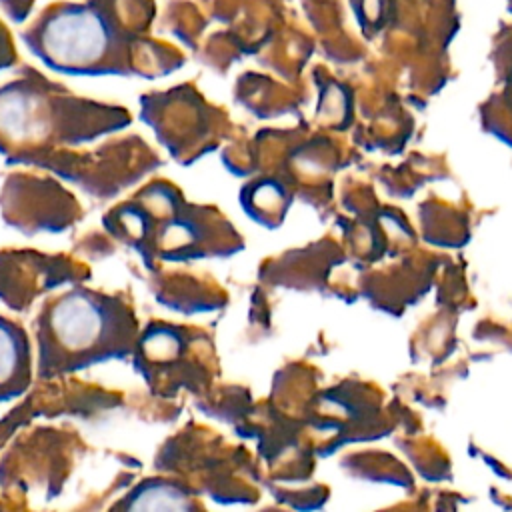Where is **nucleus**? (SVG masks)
<instances>
[{
	"label": "nucleus",
	"mask_w": 512,
	"mask_h": 512,
	"mask_svg": "<svg viewBox=\"0 0 512 512\" xmlns=\"http://www.w3.org/2000/svg\"><path fill=\"white\" fill-rule=\"evenodd\" d=\"M96 314L84 300H72L58 308L56 326L64 340L78 344L96 332Z\"/></svg>",
	"instance_id": "2"
},
{
	"label": "nucleus",
	"mask_w": 512,
	"mask_h": 512,
	"mask_svg": "<svg viewBox=\"0 0 512 512\" xmlns=\"http://www.w3.org/2000/svg\"><path fill=\"white\" fill-rule=\"evenodd\" d=\"M104 30L88 12L60 14L46 30V48L64 62H82L100 54Z\"/></svg>",
	"instance_id": "1"
},
{
	"label": "nucleus",
	"mask_w": 512,
	"mask_h": 512,
	"mask_svg": "<svg viewBox=\"0 0 512 512\" xmlns=\"http://www.w3.org/2000/svg\"><path fill=\"white\" fill-rule=\"evenodd\" d=\"M6 362H10V352H6V346H4V342L0 340V372L4 370Z\"/></svg>",
	"instance_id": "4"
},
{
	"label": "nucleus",
	"mask_w": 512,
	"mask_h": 512,
	"mask_svg": "<svg viewBox=\"0 0 512 512\" xmlns=\"http://www.w3.org/2000/svg\"><path fill=\"white\" fill-rule=\"evenodd\" d=\"M186 506L188 504L184 496L164 486H156L148 490L146 494L140 496L138 502H134V508H144V510H182Z\"/></svg>",
	"instance_id": "3"
}]
</instances>
